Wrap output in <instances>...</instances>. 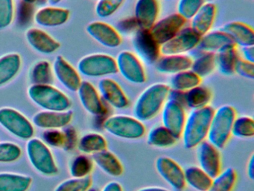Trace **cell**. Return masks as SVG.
<instances>
[{
    "instance_id": "obj_1",
    "label": "cell",
    "mask_w": 254,
    "mask_h": 191,
    "mask_svg": "<svg viewBox=\"0 0 254 191\" xmlns=\"http://www.w3.org/2000/svg\"><path fill=\"white\" fill-rule=\"evenodd\" d=\"M170 88L164 83H154L145 88L133 105L134 117L146 122L155 117L168 99Z\"/></svg>"
},
{
    "instance_id": "obj_2",
    "label": "cell",
    "mask_w": 254,
    "mask_h": 191,
    "mask_svg": "<svg viewBox=\"0 0 254 191\" xmlns=\"http://www.w3.org/2000/svg\"><path fill=\"white\" fill-rule=\"evenodd\" d=\"M214 111L215 110L211 106L207 105L191 110L189 113L181 134L186 149H194L206 140Z\"/></svg>"
},
{
    "instance_id": "obj_3",
    "label": "cell",
    "mask_w": 254,
    "mask_h": 191,
    "mask_svg": "<svg viewBox=\"0 0 254 191\" xmlns=\"http://www.w3.org/2000/svg\"><path fill=\"white\" fill-rule=\"evenodd\" d=\"M236 117V110L233 106L225 104L215 110L209 125L207 141L217 149H224L232 136Z\"/></svg>"
},
{
    "instance_id": "obj_4",
    "label": "cell",
    "mask_w": 254,
    "mask_h": 191,
    "mask_svg": "<svg viewBox=\"0 0 254 191\" xmlns=\"http://www.w3.org/2000/svg\"><path fill=\"white\" fill-rule=\"evenodd\" d=\"M28 95L44 110L65 111L72 105L70 98L53 85H32L28 89Z\"/></svg>"
},
{
    "instance_id": "obj_5",
    "label": "cell",
    "mask_w": 254,
    "mask_h": 191,
    "mask_svg": "<svg viewBox=\"0 0 254 191\" xmlns=\"http://www.w3.org/2000/svg\"><path fill=\"white\" fill-rule=\"evenodd\" d=\"M104 129L114 137L126 140H136L143 137L145 127L134 116L117 114L110 116L102 125Z\"/></svg>"
},
{
    "instance_id": "obj_6",
    "label": "cell",
    "mask_w": 254,
    "mask_h": 191,
    "mask_svg": "<svg viewBox=\"0 0 254 191\" xmlns=\"http://www.w3.org/2000/svg\"><path fill=\"white\" fill-rule=\"evenodd\" d=\"M28 158L32 167L44 176L58 174L59 169L50 148L43 140L31 138L26 144Z\"/></svg>"
},
{
    "instance_id": "obj_7",
    "label": "cell",
    "mask_w": 254,
    "mask_h": 191,
    "mask_svg": "<svg viewBox=\"0 0 254 191\" xmlns=\"http://www.w3.org/2000/svg\"><path fill=\"white\" fill-rule=\"evenodd\" d=\"M80 73L87 77L99 78L118 73L114 57L105 53H94L83 57L78 63Z\"/></svg>"
},
{
    "instance_id": "obj_8",
    "label": "cell",
    "mask_w": 254,
    "mask_h": 191,
    "mask_svg": "<svg viewBox=\"0 0 254 191\" xmlns=\"http://www.w3.org/2000/svg\"><path fill=\"white\" fill-rule=\"evenodd\" d=\"M77 92L83 107L86 111L100 119L102 126L104 122L111 116V107L103 101L99 91L90 82H81Z\"/></svg>"
},
{
    "instance_id": "obj_9",
    "label": "cell",
    "mask_w": 254,
    "mask_h": 191,
    "mask_svg": "<svg viewBox=\"0 0 254 191\" xmlns=\"http://www.w3.org/2000/svg\"><path fill=\"white\" fill-rule=\"evenodd\" d=\"M0 125L22 140H29L35 134L32 122L23 113L12 107L0 108Z\"/></svg>"
},
{
    "instance_id": "obj_10",
    "label": "cell",
    "mask_w": 254,
    "mask_h": 191,
    "mask_svg": "<svg viewBox=\"0 0 254 191\" xmlns=\"http://www.w3.org/2000/svg\"><path fill=\"white\" fill-rule=\"evenodd\" d=\"M118 73L127 82L136 85L145 83L147 76L145 67L137 55L129 51H122L117 59Z\"/></svg>"
},
{
    "instance_id": "obj_11",
    "label": "cell",
    "mask_w": 254,
    "mask_h": 191,
    "mask_svg": "<svg viewBox=\"0 0 254 191\" xmlns=\"http://www.w3.org/2000/svg\"><path fill=\"white\" fill-rule=\"evenodd\" d=\"M133 46L138 58L146 64H155L161 56V46L154 40L149 29L136 30L133 34Z\"/></svg>"
},
{
    "instance_id": "obj_12",
    "label": "cell",
    "mask_w": 254,
    "mask_h": 191,
    "mask_svg": "<svg viewBox=\"0 0 254 191\" xmlns=\"http://www.w3.org/2000/svg\"><path fill=\"white\" fill-rule=\"evenodd\" d=\"M187 20L178 13H172L157 20L149 31L154 40L162 46L172 40L185 26Z\"/></svg>"
},
{
    "instance_id": "obj_13",
    "label": "cell",
    "mask_w": 254,
    "mask_h": 191,
    "mask_svg": "<svg viewBox=\"0 0 254 191\" xmlns=\"http://www.w3.org/2000/svg\"><path fill=\"white\" fill-rule=\"evenodd\" d=\"M200 37L191 27H184L172 40L162 45L161 54L163 55H185L197 48Z\"/></svg>"
},
{
    "instance_id": "obj_14",
    "label": "cell",
    "mask_w": 254,
    "mask_h": 191,
    "mask_svg": "<svg viewBox=\"0 0 254 191\" xmlns=\"http://www.w3.org/2000/svg\"><path fill=\"white\" fill-rule=\"evenodd\" d=\"M185 109L182 104L168 98L161 110L163 126L167 128L177 140L181 137L187 119Z\"/></svg>"
},
{
    "instance_id": "obj_15",
    "label": "cell",
    "mask_w": 254,
    "mask_h": 191,
    "mask_svg": "<svg viewBox=\"0 0 254 191\" xmlns=\"http://www.w3.org/2000/svg\"><path fill=\"white\" fill-rule=\"evenodd\" d=\"M155 168L160 177L175 191H184L186 188L184 170L175 160L162 156L155 161Z\"/></svg>"
},
{
    "instance_id": "obj_16",
    "label": "cell",
    "mask_w": 254,
    "mask_h": 191,
    "mask_svg": "<svg viewBox=\"0 0 254 191\" xmlns=\"http://www.w3.org/2000/svg\"><path fill=\"white\" fill-rule=\"evenodd\" d=\"M196 154L199 167L212 179L221 173V155L215 146L204 140L196 147Z\"/></svg>"
},
{
    "instance_id": "obj_17",
    "label": "cell",
    "mask_w": 254,
    "mask_h": 191,
    "mask_svg": "<svg viewBox=\"0 0 254 191\" xmlns=\"http://www.w3.org/2000/svg\"><path fill=\"white\" fill-rule=\"evenodd\" d=\"M87 34L102 45L110 49H115L123 43L121 34L117 28L107 22L94 21L86 27Z\"/></svg>"
},
{
    "instance_id": "obj_18",
    "label": "cell",
    "mask_w": 254,
    "mask_h": 191,
    "mask_svg": "<svg viewBox=\"0 0 254 191\" xmlns=\"http://www.w3.org/2000/svg\"><path fill=\"white\" fill-rule=\"evenodd\" d=\"M99 93L110 107L118 110L127 108L129 99L120 85L114 79L104 78L99 82Z\"/></svg>"
},
{
    "instance_id": "obj_19",
    "label": "cell",
    "mask_w": 254,
    "mask_h": 191,
    "mask_svg": "<svg viewBox=\"0 0 254 191\" xmlns=\"http://www.w3.org/2000/svg\"><path fill=\"white\" fill-rule=\"evenodd\" d=\"M53 69L55 76L63 86L72 92L78 91L82 82L81 76L63 56L56 57Z\"/></svg>"
},
{
    "instance_id": "obj_20",
    "label": "cell",
    "mask_w": 254,
    "mask_h": 191,
    "mask_svg": "<svg viewBox=\"0 0 254 191\" xmlns=\"http://www.w3.org/2000/svg\"><path fill=\"white\" fill-rule=\"evenodd\" d=\"M73 116V112L50 111L43 110L35 113L32 117V122L38 128L44 129H59L69 125Z\"/></svg>"
},
{
    "instance_id": "obj_21",
    "label": "cell",
    "mask_w": 254,
    "mask_h": 191,
    "mask_svg": "<svg viewBox=\"0 0 254 191\" xmlns=\"http://www.w3.org/2000/svg\"><path fill=\"white\" fill-rule=\"evenodd\" d=\"M160 13L158 0H137L134 7V17L139 28L150 29L157 21Z\"/></svg>"
},
{
    "instance_id": "obj_22",
    "label": "cell",
    "mask_w": 254,
    "mask_h": 191,
    "mask_svg": "<svg viewBox=\"0 0 254 191\" xmlns=\"http://www.w3.org/2000/svg\"><path fill=\"white\" fill-rule=\"evenodd\" d=\"M26 39L35 51L44 55H51L61 47L57 40L40 28H29L26 32Z\"/></svg>"
},
{
    "instance_id": "obj_23",
    "label": "cell",
    "mask_w": 254,
    "mask_h": 191,
    "mask_svg": "<svg viewBox=\"0 0 254 191\" xmlns=\"http://www.w3.org/2000/svg\"><path fill=\"white\" fill-rule=\"evenodd\" d=\"M236 46L230 37L220 30L210 31L200 37L197 48L202 52L216 54Z\"/></svg>"
},
{
    "instance_id": "obj_24",
    "label": "cell",
    "mask_w": 254,
    "mask_h": 191,
    "mask_svg": "<svg viewBox=\"0 0 254 191\" xmlns=\"http://www.w3.org/2000/svg\"><path fill=\"white\" fill-rule=\"evenodd\" d=\"M221 31L225 32L236 46L241 47L254 46V31L252 27L245 22L233 21L223 25Z\"/></svg>"
},
{
    "instance_id": "obj_25",
    "label": "cell",
    "mask_w": 254,
    "mask_h": 191,
    "mask_svg": "<svg viewBox=\"0 0 254 191\" xmlns=\"http://www.w3.org/2000/svg\"><path fill=\"white\" fill-rule=\"evenodd\" d=\"M217 16V7L212 1H206L191 19V28L200 37L211 31Z\"/></svg>"
},
{
    "instance_id": "obj_26",
    "label": "cell",
    "mask_w": 254,
    "mask_h": 191,
    "mask_svg": "<svg viewBox=\"0 0 254 191\" xmlns=\"http://www.w3.org/2000/svg\"><path fill=\"white\" fill-rule=\"evenodd\" d=\"M70 16V11L63 7H41L35 13L34 19L38 25L43 27L61 26L67 22Z\"/></svg>"
},
{
    "instance_id": "obj_27",
    "label": "cell",
    "mask_w": 254,
    "mask_h": 191,
    "mask_svg": "<svg viewBox=\"0 0 254 191\" xmlns=\"http://www.w3.org/2000/svg\"><path fill=\"white\" fill-rule=\"evenodd\" d=\"M192 61V58L187 55H163L155 63L156 70L163 74L174 75L190 70Z\"/></svg>"
},
{
    "instance_id": "obj_28",
    "label": "cell",
    "mask_w": 254,
    "mask_h": 191,
    "mask_svg": "<svg viewBox=\"0 0 254 191\" xmlns=\"http://www.w3.org/2000/svg\"><path fill=\"white\" fill-rule=\"evenodd\" d=\"M92 159L94 164L104 173L113 177H119L124 172V168L120 160L115 154L108 149L94 154L92 156Z\"/></svg>"
},
{
    "instance_id": "obj_29",
    "label": "cell",
    "mask_w": 254,
    "mask_h": 191,
    "mask_svg": "<svg viewBox=\"0 0 254 191\" xmlns=\"http://www.w3.org/2000/svg\"><path fill=\"white\" fill-rule=\"evenodd\" d=\"M21 66L22 58L18 53H8L0 57V87L14 79Z\"/></svg>"
},
{
    "instance_id": "obj_30",
    "label": "cell",
    "mask_w": 254,
    "mask_h": 191,
    "mask_svg": "<svg viewBox=\"0 0 254 191\" xmlns=\"http://www.w3.org/2000/svg\"><path fill=\"white\" fill-rule=\"evenodd\" d=\"M32 178L27 175L14 173H0V191H27Z\"/></svg>"
},
{
    "instance_id": "obj_31",
    "label": "cell",
    "mask_w": 254,
    "mask_h": 191,
    "mask_svg": "<svg viewBox=\"0 0 254 191\" xmlns=\"http://www.w3.org/2000/svg\"><path fill=\"white\" fill-rule=\"evenodd\" d=\"M212 94L210 90L206 87L197 85L189 91L184 95L185 107L195 110L209 105L212 100Z\"/></svg>"
},
{
    "instance_id": "obj_32",
    "label": "cell",
    "mask_w": 254,
    "mask_h": 191,
    "mask_svg": "<svg viewBox=\"0 0 254 191\" xmlns=\"http://www.w3.org/2000/svg\"><path fill=\"white\" fill-rule=\"evenodd\" d=\"M77 146L81 153L93 155L107 149L108 142L102 134L90 132L78 139Z\"/></svg>"
},
{
    "instance_id": "obj_33",
    "label": "cell",
    "mask_w": 254,
    "mask_h": 191,
    "mask_svg": "<svg viewBox=\"0 0 254 191\" xmlns=\"http://www.w3.org/2000/svg\"><path fill=\"white\" fill-rule=\"evenodd\" d=\"M186 185L197 191H207L212 183V178L197 166H191L184 170Z\"/></svg>"
},
{
    "instance_id": "obj_34",
    "label": "cell",
    "mask_w": 254,
    "mask_h": 191,
    "mask_svg": "<svg viewBox=\"0 0 254 191\" xmlns=\"http://www.w3.org/2000/svg\"><path fill=\"white\" fill-rule=\"evenodd\" d=\"M178 140L163 125H157L149 130L147 134V143L153 147L169 148L173 146Z\"/></svg>"
},
{
    "instance_id": "obj_35",
    "label": "cell",
    "mask_w": 254,
    "mask_h": 191,
    "mask_svg": "<svg viewBox=\"0 0 254 191\" xmlns=\"http://www.w3.org/2000/svg\"><path fill=\"white\" fill-rule=\"evenodd\" d=\"M236 47L229 48L215 54L216 67L224 76H232L235 73L236 64L240 58Z\"/></svg>"
},
{
    "instance_id": "obj_36",
    "label": "cell",
    "mask_w": 254,
    "mask_h": 191,
    "mask_svg": "<svg viewBox=\"0 0 254 191\" xmlns=\"http://www.w3.org/2000/svg\"><path fill=\"white\" fill-rule=\"evenodd\" d=\"M200 83L201 78L199 77L191 70H187L174 74L171 78L169 86L171 90L186 92L197 85H200Z\"/></svg>"
},
{
    "instance_id": "obj_37",
    "label": "cell",
    "mask_w": 254,
    "mask_h": 191,
    "mask_svg": "<svg viewBox=\"0 0 254 191\" xmlns=\"http://www.w3.org/2000/svg\"><path fill=\"white\" fill-rule=\"evenodd\" d=\"M29 77L32 85H53L55 78L53 67L48 61H38L31 69Z\"/></svg>"
},
{
    "instance_id": "obj_38",
    "label": "cell",
    "mask_w": 254,
    "mask_h": 191,
    "mask_svg": "<svg viewBox=\"0 0 254 191\" xmlns=\"http://www.w3.org/2000/svg\"><path fill=\"white\" fill-rule=\"evenodd\" d=\"M237 180V173L233 167L221 171L212 180L207 191H232Z\"/></svg>"
},
{
    "instance_id": "obj_39",
    "label": "cell",
    "mask_w": 254,
    "mask_h": 191,
    "mask_svg": "<svg viewBox=\"0 0 254 191\" xmlns=\"http://www.w3.org/2000/svg\"><path fill=\"white\" fill-rule=\"evenodd\" d=\"M216 67L215 54L202 52L197 58L192 61L190 70L200 78H204L212 74Z\"/></svg>"
},
{
    "instance_id": "obj_40",
    "label": "cell",
    "mask_w": 254,
    "mask_h": 191,
    "mask_svg": "<svg viewBox=\"0 0 254 191\" xmlns=\"http://www.w3.org/2000/svg\"><path fill=\"white\" fill-rule=\"evenodd\" d=\"M94 168L93 159L87 155H78L69 164V173L72 177L84 178L90 176Z\"/></svg>"
},
{
    "instance_id": "obj_41",
    "label": "cell",
    "mask_w": 254,
    "mask_h": 191,
    "mask_svg": "<svg viewBox=\"0 0 254 191\" xmlns=\"http://www.w3.org/2000/svg\"><path fill=\"white\" fill-rule=\"evenodd\" d=\"M232 135L238 138H253L254 136V120L248 116H236L232 128Z\"/></svg>"
},
{
    "instance_id": "obj_42",
    "label": "cell",
    "mask_w": 254,
    "mask_h": 191,
    "mask_svg": "<svg viewBox=\"0 0 254 191\" xmlns=\"http://www.w3.org/2000/svg\"><path fill=\"white\" fill-rule=\"evenodd\" d=\"M92 179L90 176L84 178H71L61 182L54 191H87L91 188Z\"/></svg>"
},
{
    "instance_id": "obj_43",
    "label": "cell",
    "mask_w": 254,
    "mask_h": 191,
    "mask_svg": "<svg viewBox=\"0 0 254 191\" xmlns=\"http://www.w3.org/2000/svg\"><path fill=\"white\" fill-rule=\"evenodd\" d=\"M205 2L206 0H179L178 13L186 20L191 19Z\"/></svg>"
},
{
    "instance_id": "obj_44",
    "label": "cell",
    "mask_w": 254,
    "mask_h": 191,
    "mask_svg": "<svg viewBox=\"0 0 254 191\" xmlns=\"http://www.w3.org/2000/svg\"><path fill=\"white\" fill-rule=\"evenodd\" d=\"M21 155V148L16 143L11 142L0 143V163L14 162Z\"/></svg>"
},
{
    "instance_id": "obj_45",
    "label": "cell",
    "mask_w": 254,
    "mask_h": 191,
    "mask_svg": "<svg viewBox=\"0 0 254 191\" xmlns=\"http://www.w3.org/2000/svg\"><path fill=\"white\" fill-rule=\"evenodd\" d=\"M125 0H99L96 13L101 18H108L116 13L123 5Z\"/></svg>"
},
{
    "instance_id": "obj_46",
    "label": "cell",
    "mask_w": 254,
    "mask_h": 191,
    "mask_svg": "<svg viewBox=\"0 0 254 191\" xmlns=\"http://www.w3.org/2000/svg\"><path fill=\"white\" fill-rule=\"evenodd\" d=\"M14 13V0H0V30L12 23Z\"/></svg>"
},
{
    "instance_id": "obj_47",
    "label": "cell",
    "mask_w": 254,
    "mask_h": 191,
    "mask_svg": "<svg viewBox=\"0 0 254 191\" xmlns=\"http://www.w3.org/2000/svg\"><path fill=\"white\" fill-rule=\"evenodd\" d=\"M44 142L54 147L63 148L64 145V131L59 129L46 130L43 134Z\"/></svg>"
},
{
    "instance_id": "obj_48",
    "label": "cell",
    "mask_w": 254,
    "mask_h": 191,
    "mask_svg": "<svg viewBox=\"0 0 254 191\" xmlns=\"http://www.w3.org/2000/svg\"><path fill=\"white\" fill-rule=\"evenodd\" d=\"M235 73L245 79H254V63L250 62L243 58H239L235 68Z\"/></svg>"
},
{
    "instance_id": "obj_49",
    "label": "cell",
    "mask_w": 254,
    "mask_h": 191,
    "mask_svg": "<svg viewBox=\"0 0 254 191\" xmlns=\"http://www.w3.org/2000/svg\"><path fill=\"white\" fill-rule=\"evenodd\" d=\"M64 131V145L63 149L70 151L75 149L78 144V137L76 130L73 127H69Z\"/></svg>"
},
{
    "instance_id": "obj_50",
    "label": "cell",
    "mask_w": 254,
    "mask_h": 191,
    "mask_svg": "<svg viewBox=\"0 0 254 191\" xmlns=\"http://www.w3.org/2000/svg\"><path fill=\"white\" fill-rule=\"evenodd\" d=\"M137 29H139V27L133 16V17H126L122 19L118 23L117 31L120 33L121 31L124 34H130V33L134 34L135 31Z\"/></svg>"
},
{
    "instance_id": "obj_51",
    "label": "cell",
    "mask_w": 254,
    "mask_h": 191,
    "mask_svg": "<svg viewBox=\"0 0 254 191\" xmlns=\"http://www.w3.org/2000/svg\"><path fill=\"white\" fill-rule=\"evenodd\" d=\"M32 4H33L23 1H20L18 11V21H20V23L26 24L30 20L34 10Z\"/></svg>"
},
{
    "instance_id": "obj_52",
    "label": "cell",
    "mask_w": 254,
    "mask_h": 191,
    "mask_svg": "<svg viewBox=\"0 0 254 191\" xmlns=\"http://www.w3.org/2000/svg\"><path fill=\"white\" fill-rule=\"evenodd\" d=\"M242 55L244 57L243 59L254 63V46L242 48Z\"/></svg>"
},
{
    "instance_id": "obj_53",
    "label": "cell",
    "mask_w": 254,
    "mask_h": 191,
    "mask_svg": "<svg viewBox=\"0 0 254 191\" xmlns=\"http://www.w3.org/2000/svg\"><path fill=\"white\" fill-rule=\"evenodd\" d=\"M102 191H123V188L119 182H110L104 186Z\"/></svg>"
},
{
    "instance_id": "obj_54",
    "label": "cell",
    "mask_w": 254,
    "mask_h": 191,
    "mask_svg": "<svg viewBox=\"0 0 254 191\" xmlns=\"http://www.w3.org/2000/svg\"><path fill=\"white\" fill-rule=\"evenodd\" d=\"M247 174L251 181L254 180V155L253 154L248 160L247 166Z\"/></svg>"
},
{
    "instance_id": "obj_55",
    "label": "cell",
    "mask_w": 254,
    "mask_h": 191,
    "mask_svg": "<svg viewBox=\"0 0 254 191\" xmlns=\"http://www.w3.org/2000/svg\"><path fill=\"white\" fill-rule=\"evenodd\" d=\"M136 191H170L160 187H147V188H141Z\"/></svg>"
},
{
    "instance_id": "obj_56",
    "label": "cell",
    "mask_w": 254,
    "mask_h": 191,
    "mask_svg": "<svg viewBox=\"0 0 254 191\" xmlns=\"http://www.w3.org/2000/svg\"><path fill=\"white\" fill-rule=\"evenodd\" d=\"M62 1V0H48L47 2L50 3L51 5L54 6L56 5V4H59V3Z\"/></svg>"
},
{
    "instance_id": "obj_57",
    "label": "cell",
    "mask_w": 254,
    "mask_h": 191,
    "mask_svg": "<svg viewBox=\"0 0 254 191\" xmlns=\"http://www.w3.org/2000/svg\"><path fill=\"white\" fill-rule=\"evenodd\" d=\"M48 1V0H35V3L38 5H43V4H46Z\"/></svg>"
},
{
    "instance_id": "obj_58",
    "label": "cell",
    "mask_w": 254,
    "mask_h": 191,
    "mask_svg": "<svg viewBox=\"0 0 254 191\" xmlns=\"http://www.w3.org/2000/svg\"><path fill=\"white\" fill-rule=\"evenodd\" d=\"M21 1H25V2L31 3V4L35 3V0H21Z\"/></svg>"
},
{
    "instance_id": "obj_59",
    "label": "cell",
    "mask_w": 254,
    "mask_h": 191,
    "mask_svg": "<svg viewBox=\"0 0 254 191\" xmlns=\"http://www.w3.org/2000/svg\"><path fill=\"white\" fill-rule=\"evenodd\" d=\"M87 191H98L97 190L95 189V188H90V189L87 190Z\"/></svg>"
},
{
    "instance_id": "obj_60",
    "label": "cell",
    "mask_w": 254,
    "mask_h": 191,
    "mask_svg": "<svg viewBox=\"0 0 254 191\" xmlns=\"http://www.w3.org/2000/svg\"><path fill=\"white\" fill-rule=\"evenodd\" d=\"M212 0H206V1H212Z\"/></svg>"
},
{
    "instance_id": "obj_61",
    "label": "cell",
    "mask_w": 254,
    "mask_h": 191,
    "mask_svg": "<svg viewBox=\"0 0 254 191\" xmlns=\"http://www.w3.org/2000/svg\"><path fill=\"white\" fill-rule=\"evenodd\" d=\"M167 1H170V0H167Z\"/></svg>"
},
{
    "instance_id": "obj_62",
    "label": "cell",
    "mask_w": 254,
    "mask_h": 191,
    "mask_svg": "<svg viewBox=\"0 0 254 191\" xmlns=\"http://www.w3.org/2000/svg\"><path fill=\"white\" fill-rule=\"evenodd\" d=\"M98 1H99V0H98Z\"/></svg>"
}]
</instances>
